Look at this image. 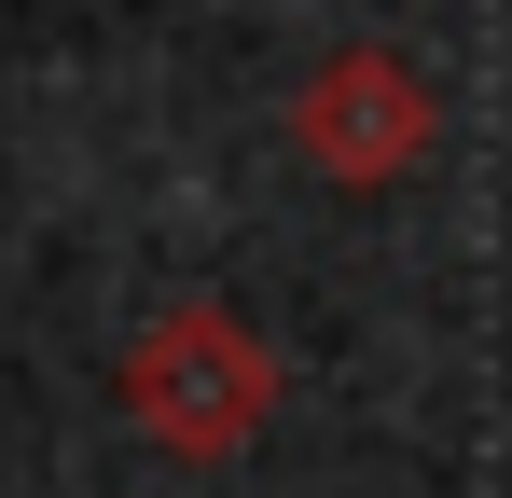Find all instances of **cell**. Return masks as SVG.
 Returning a JSON list of instances; mask_svg holds the SVG:
<instances>
[{"label": "cell", "mask_w": 512, "mask_h": 498, "mask_svg": "<svg viewBox=\"0 0 512 498\" xmlns=\"http://www.w3.org/2000/svg\"><path fill=\"white\" fill-rule=\"evenodd\" d=\"M125 415H139V443H167V457H236L263 415H277V360H263V332L236 305H167V319L125 346Z\"/></svg>", "instance_id": "6da1fadb"}, {"label": "cell", "mask_w": 512, "mask_h": 498, "mask_svg": "<svg viewBox=\"0 0 512 498\" xmlns=\"http://www.w3.org/2000/svg\"><path fill=\"white\" fill-rule=\"evenodd\" d=\"M291 153L319 166V180H402V166L429 153V83L402 70V56H333V70H305Z\"/></svg>", "instance_id": "7a4b0ae2"}]
</instances>
